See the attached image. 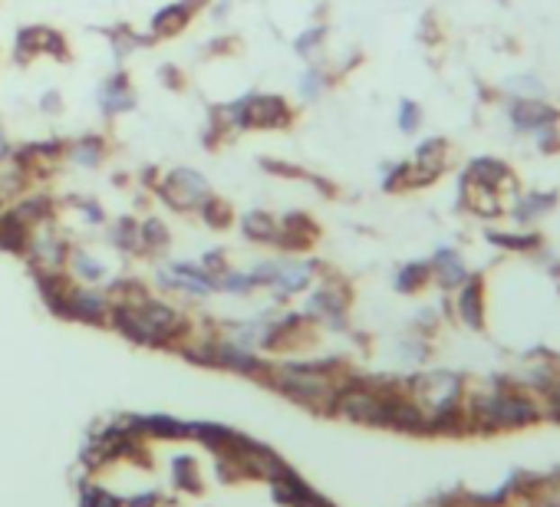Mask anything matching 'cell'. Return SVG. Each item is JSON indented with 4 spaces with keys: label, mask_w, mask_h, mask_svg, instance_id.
<instances>
[{
    "label": "cell",
    "mask_w": 560,
    "mask_h": 507,
    "mask_svg": "<svg viewBox=\"0 0 560 507\" xmlns=\"http://www.w3.org/2000/svg\"><path fill=\"white\" fill-rule=\"evenodd\" d=\"M40 53H47V57H53V59H63V63H69V57H73L67 37H63L59 30L23 27L17 33V43H14V63H17V67H27L30 59L40 57Z\"/></svg>",
    "instance_id": "2"
},
{
    "label": "cell",
    "mask_w": 560,
    "mask_h": 507,
    "mask_svg": "<svg viewBox=\"0 0 560 507\" xmlns=\"http://www.w3.org/2000/svg\"><path fill=\"white\" fill-rule=\"evenodd\" d=\"M204 270H208V274L224 270V254L221 250H208V254H204Z\"/></svg>",
    "instance_id": "22"
},
{
    "label": "cell",
    "mask_w": 560,
    "mask_h": 507,
    "mask_svg": "<svg viewBox=\"0 0 560 507\" xmlns=\"http://www.w3.org/2000/svg\"><path fill=\"white\" fill-rule=\"evenodd\" d=\"M113 244L122 250H139V221L136 218H119L113 224Z\"/></svg>",
    "instance_id": "14"
},
{
    "label": "cell",
    "mask_w": 560,
    "mask_h": 507,
    "mask_svg": "<svg viewBox=\"0 0 560 507\" xmlns=\"http://www.w3.org/2000/svg\"><path fill=\"white\" fill-rule=\"evenodd\" d=\"M194 10L178 0V4H165L162 10H155L152 14V23H149V37L158 43V40H168V37H178L188 23H192Z\"/></svg>",
    "instance_id": "5"
},
{
    "label": "cell",
    "mask_w": 560,
    "mask_h": 507,
    "mask_svg": "<svg viewBox=\"0 0 560 507\" xmlns=\"http://www.w3.org/2000/svg\"><path fill=\"white\" fill-rule=\"evenodd\" d=\"M106 139L103 135H83V139H77L73 145H67V155L73 158L77 165H86V168H99V165L106 162Z\"/></svg>",
    "instance_id": "10"
},
{
    "label": "cell",
    "mask_w": 560,
    "mask_h": 507,
    "mask_svg": "<svg viewBox=\"0 0 560 507\" xmlns=\"http://www.w3.org/2000/svg\"><path fill=\"white\" fill-rule=\"evenodd\" d=\"M109 310L113 306L106 303V297H99L96 290H77V287L69 290L67 316H77V320H86V323H99Z\"/></svg>",
    "instance_id": "6"
},
{
    "label": "cell",
    "mask_w": 560,
    "mask_h": 507,
    "mask_svg": "<svg viewBox=\"0 0 560 507\" xmlns=\"http://www.w3.org/2000/svg\"><path fill=\"white\" fill-rule=\"evenodd\" d=\"M162 248H168V228H165V221L145 218L142 224H139V250L155 254V250H162Z\"/></svg>",
    "instance_id": "13"
},
{
    "label": "cell",
    "mask_w": 560,
    "mask_h": 507,
    "mask_svg": "<svg viewBox=\"0 0 560 507\" xmlns=\"http://www.w3.org/2000/svg\"><path fill=\"white\" fill-rule=\"evenodd\" d=\"M310 270H313V264H307V260H284V264H277V274H274L277 294H297V290H303L310 284Z\"/></svg>",
    "instance_id": "11"
},
{
    "label": "cell",
    "mask_w": 560,
    "mask_h": 507,
    "mask_svg": "<svg viewBox=\"0 0 560 507\" xmlns=\"http://www.w3.org/2000/svg\"><path fill=\"white\" fill-rule=\"evenodd\" d=\"M514 119L524 122L528 129H534V125H541L544 119H551V109L541 103H521V105H514Z\"/></svg>",
    "instance_id": "16"
},
{
    "label": "cell",
    "mask_w": 560,
    "mask_h": 507,
    "mask_svg": "<svg viewBox=\"0 0 560 507\" xmlns=\"http://www.w3.org/2000/svg\"><path fill=\"white\" fill-rule=\"evenodd\" d=\"M158 73H162V83H165V86L185 89V77H182V73H178V69H175V67H162V69H158Z\"/></svg>",
    "instance_id": "21"
},
{
    "label": "cell",
    "mask_w": 560,
    "mask_h": 507,
    "mask_svg": "<svg viewBox=\"0 0 560 507\" xmlns=\"http://www.w3.org/2000/svg\"><path fill=\"white\" fill-rule=\"evenodd\" d=\"M198 214H202L204 224L214 228V231H224V228H231L234 224V208L224 202V198H214V195L204 198V204L198 208Z\"/></svg>",
    "instance_id": "12"
},
{
    "label": "cell",
    "mask_w": 560,
    "mask_h": 507,
    "mask_svg": "<svg viewBox=\"0 0 560 507\" xmlns=\"http://www.w3.org/2000/svg\"><path fill=\"white\" fill-rule=\"evenodd\" d=\"M241 234L248 240H254V244H277L280 224H277V218H274L271 211L254 208L241 218Z\"/></svg>",
    "instance_id": "7"
},
{
    "label": "cell",
    "mask_w": 560,
    "mask_h": 507,
    "mask_svg": "<svg viewBox=\"0 0 560 507\" xmlns=\"http://www.w3.org/2000/svg\"><path fill=\"white\" fill-rule=\"evenodd\" d=\"M10 155H14V149H10L7 139H4V132H0V162H4V158H10Z\"/></svg>",
    "instance_id": "24"
},
{
    "label": "cell",
    "mask_w": 560,
    "mask_h": 507,
    "mask_svg": "<svg viewBox=\"0 0 560 507\" xmlns=\"http://www.w3.org/2000/svg\"><path fill=\"white\" fill-rule=\"evenodd\" d=\"M419 119H422V109H419L412 99H402V105H399V129H402V132H412L419 125Z\"/></svg>",
    "instance_id": "19"
},
{
    "label": "cell",
    "mask_w": 560,
    "mask_h": 507,
    "mask_svg": "<svg viewBox=\"0 0 560 507\" xmlns=\"http://www.w3.org/2000/svg\"><path fill=\"white\" fill-rule=\"evenodd\" d=\"M155 195L175 211H198L204 198L212 195V185L194 168H172L162 182L155 185Z\"/></svg>",
    "instance_id": "1"
},
{
    "label": "cell",
    "mask_w": 560,
    "mask_h": 507,
    "mask_svg": "<svg viewBox=\"0 0 560 507\" xmlns=\"http://www.w3.org/2000/svg\"><path fill=\"white\" fill-rule=\"evenodd\" d=\"M73 267H77L79 277H86V280H99L106 274V267H103L99 260L89 258V254H73Z\"/></svg>",
    "instance_id": "17"
},
{
    "label": "cell",
    "mask_w": 560,
    "mask_h": 507,
    "mask_svg": "<svg viewBox=\"0 0 560 507\" xmlns=\"http://www.w3.org/2000/svg\"><path fill=\"white\" fill-rule=\"evenodd\" d=\"M327 40V27H307L303 33H300L297 40H294V50H297V57H303V59H310L313 53H317V47Z\"/></svg>",
    "instance_id": "15"
},
{
    "label": "cell",
    "mask_w": 560,
    "mask_h": 507,
    "mask_svg": "<svg viewBox=\"0 0 560 507\" xmlns=\"http://www.w3.org/2000/svg\"><path fill=\"white\" fill-rule=\"evenodd\" d=\"M99 109H103L106 119L136 109V93H132V79H129L126 69H116V73L99 86Z\"/></svg>",
    "instance_id": "3"
},
{
    "label": "cell",
    "mask_w": 560,
    "mask_h": 507,
    "mask_svg": "<svg viewBox=\"0 0 560 507\" xmlns=\"http://www.w3.org/2000/svg\"><path fill=\"white\" fill-rule=\"evenodd\" d=\"M30 234H33V231H30L14 211L10 208L0 211V250H7V254H27Z\"/></svg>",
    "instance_id": "8"
},
{
    "label": "cell",
    "mask_w": 560,
    "mask_h": 507,
    "mask_svg": "<svg viewBox=\"0 0 560 507\" xmlns=\"http://www.w3.org/2000/svg\"><path fill=\"white\" fill-rule=\"evenodd\" d=\"M10 211L33 231V228H40V224H50V221H53L57 204H53V198H47V195H30V198H20L17 204H10Z\"/></svg>",
    "instance_id": "9"
},
{
    "label": "cell",
    "mask_w": 560,
    "mask_h": 507,
    "mask_svg": "<svg viewBox=\"0 0 560 507\" xmlns=\"http://www.w3.org/2000/svg\"><path fill=\"white\" fill-rule=\"evenodd\" d=\"M323 86H327V79H323V73H320V69H307V73L300 77V83H297L300 96H303V99H313Z\"/></svg>",
    "instance_id": "18"
},
{
    "label": "cell",
    "mask_w": 560,
    "mask_h": 507,
    "mask_svg": "<svg viewBox=\"0 0 560 507\" xmlns=\"http://www.w3.org/2000/svg\"><path fill=\"white\" fill-rule=\"evenodd\" d=\"M40 109H43V113H59V109H63V99H59V93H47V96L40 99Z\"/></svg>",
    "instance_id": "23"
},
{
    "label": "cell",
    "mask_w": 560,
    "mask_h": 507,
    "mask_svg": "<svg viewBox=\"0 0 560 507\" xmlns=\"http://www.w3.org/2000/svg\"><path fill=\"white\" fill-rule=\"evenodd\" d=\"M280 224V234H277V248H287V250H307L313 240L320 238V228L317 221L303 214V211H290L284 218L277 221Z\"/></svg>",
    "instance_id": "4"
},
{
    "label": "cell",
    "mask_w": 560,
    "mask_h": 507,
    "mask_svg": "<svg viewBox=\"0 0 560 507\" xmlns=\"http://www.w3.org/2000/svg\"><path fill=\"white\" fill-rule=\"evenodd\" d=\"M77 208L89 224H103V221H106V214H103V208H99L96 202H77Z\"/></svg>",
    "instance_id": "20"
},
{
    "label": "cell",
    "mask_w": 560,
    "mask_h": 507,
    "mask_svg": "<svg viewBox=\"0 0 560 507\" xmlns=\"http://www.w3.org/2000/svg\"><path fill=\"white\" fill-rule=\"evenodd\" d=\"M185 4H188V7H192V10H194V14H198V10H202V7H204V4H208V0H185Z\"/></svg>",
    "instance_id": "25"
}]
</instances>
